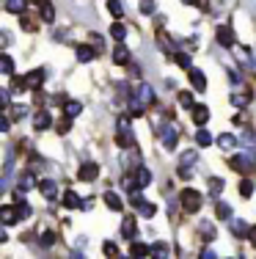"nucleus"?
<instances>
[{
	"label": "nucleus",
	"mask_w": 256,
	"mask_h": 259,
	"mask_svg": "<svg viewBox=\"0 0 256 259\" xmlns=\"http://www.w3.org/2000/svg\"><path fill=\"white\" fill-rule=\"evenodd\" d=\"M116 144L121 149H130L132 146V124H130V116H119L116 121Z\"/></svg>",
	"instance_id": "nucleus-1"
},
{
	"label": "nucleus",
	"mask_w": 256,
	"mask_h": 259,
	"mask_svg": "<svg viewBox=\"0 0 256 259\" xmlns=\"http://www.w3.org/2000/svg\"><path fill=\"white\" fill-rule=\"evenodd\" d=\"M179 204H182V209H185L187 215H193V212H198V209H201V204H204V199L198 196V190L185 188V190L179 193Z\"/></svg>",
	"instance_id": "nucleus-2"
},
{
	"label": "nucleus",
	"mask_w": 256,
	"mask_h": 259,
	"mask_svg": "<svg viewBox=\"0 0 256 259\" xmlns=\"http://www.w3.org/2000/svg\"><path fill=\"white\" fill-rule=\"evenodd\" d=\"M253 160H256V149H242V155H234L229 163H231V168H234V171L248 174V171L253 168Z\"/></svg>",
	"instance_id": "nucleus-3"
},
{
	"label": "nucleus",
	"mask_w": 256,
	"mask_h": 259,
	"mask_svg": "<svg viewBox=\"0 0 256 259\" xmlns=\"http://www.w3.org/2000/svg\"><path fill=\"white\" fill-rule=\"evenodd\" d=\"M157 138L163 141V146H166L168 152H174V149H176V141H179V127L163 124L160 130H157Z\"/></svg>",
	"instance_id": "nucleus-4"
},
{
	"label": "nucleus",
	"mask_w": 256,
	"mask_h": 259,
	"mask_svg": "<svg viewBox=\"0 0 256 259\" xmlns=\"http://www.w3.org/2000/svg\"><path fill=\"white\" fill-rule=\"evenodd\" d=\"M215 39H218V45H221V47H234L237 36H234V30H231V25H218Z\"/></svg>",
	"instance_id": "nucleus-5"
},
{
	"label": "nucleus",
	"mask_w": 256,
	"mask_h": 259,
	"mask_svg": "<svg viewBox=\"0 0 256 259\" xmlns=\"http://www.w3.org/2000/svg\"><path fill=\"white\" fill-rule=\"evenodd\" d=\"M53 127V113L47 108H41L39 113L33 116V130L36 133H44V130H50Z\"/></svg>",
	"instance_id": "nucleus-6"
},
{
	"label": "nucleus",
	"mask_w": 256,
	"mask_h": 259,
	"mask_svg": "<svg viewBox=\"0 0 256 259\" xmlns=\"http://www.w3.org/2000/svg\"><path fill=\"white\" fill-rule=\"evenodd\" d=\"M36 185V177H33V171H22V177H20V182H17V193H14V199H22V196L28 193L30 188Z\"/></svg>",
	"instance_id": "nucleus-7"
},
{
	"label": "nucleus",
	"mask_w": 256,
	"mask_h": 259,
	"mask_svg": "<svg viewBox=\"0 0 256 259\" xmlns=\"http://www.w3.org/2000/svg\"><path fill=\"white\" fill-rule=\"evenodd\" d=\"M135 94L141 97V102L146 105V108L157 102V94H155V89H151L149 83H138V85H135Z\"/></svg>",
	"instance_id": "nucleus-8"
},
{
	"label": "nucleus",
	"mask_w": 256,
	"mask_h": 259,
	"mask_svg": "<svg viewBox=\"0 0 256 259\" xmlns=\"http://www.w3.org/2000/svg\"><path fill=\"white\" fill-rule=\"evenodd\" d=\"M96 177H99V165L96 163H83L80 171H77V180L80 182H94Z\"/></svg>",
	"instance_id": "nucleus-9"
},
{
	"label": "nucleus",
	"mask_w": 256,
	"mask_h": 259,
	"mask_svg": "<svg viewBox=\"0 0 256 259\" xmlns=\"http://www.w3.org/2000/svg\"><path fill=\"white\" fill-rule=\"evenodd\" d=\"M39 193L44 196L47 201H56L58 199V185H56V180H39Z\"/></svg>",
	"instance_id": "nucleus-10"
},
{
	"label": "nucleus",
	"mask_w": 256,
	"mask_h": 259,
	"mask_svg": "<svg viewBox=\"0 0 256 259\" xmlns=\"http://www.w3.org/2000/svg\"><path fill=\"white\" fill-rule=\"evenodd\" d=\"M132 180H135V188H149L151 185V171L146 168V165H138L135 171H132Z\"/></svg>",
	"instance_id": "nucleus-11"
},
{
	"label": "nucleus",
	"mask_w": 256,
	"mask_h": 259,
	"mask_svg": "<svg viewBox=\"0 0 256 259\" xmlns=\"http://www.w3.org/2000/svg\"><path fill=\"white\" fill-rule=\"evenodd\" d=\"M113 64H119V66L130 64V50H127L124 41H116V47H113Z\"/></svg>",
	"instance_id": "nucleus-12"
},
{
	"label": "nucleus",
	"mask_w": 256,
	"mask_h": 259,
	"mask_svg": "<svg viewBox=\"0 0 256 259\" xmlns=\"http://www.w3.org/2000/svg\"><path fill=\"white\" fill-rule=\"evenodd\" d=\"M44 77H47V72L41 69H30L28 75H25V80H28V89H41V85H44Z\"/></svg>",
	"instance_id": "nucleus-13"
},
{
	"label": "nucleus",
	"mask_w": 256,
	"mask_h": 259,
	"mask_svg": "<svg viewBox=\"0 0 256 259\" xmlns=\"http://www.w3.org/2000/svg\"><path fill=\"white\" fill-rule=\"evenodd\" d=\"M135 234H138V221L130 215V218L121 221V237H124V240H135Z\"/></svg>",
	"instance_id": "nucleus-14"
},
{
	"label": "nucleus",
	"mask_w": 256,
	"mask_h": 259,
	"mask_svg": "<svg viewBox=\"0 0 256 259\" xmlns=\"http://www.w3.org/2000/svg\"><path fill=\"white\" fill-rule=\"evenodd\" d=\"M61 204H64L66 209H80L83 207V199L75 193V190H66V193L61 196Z\"/></svg>",
	"instance_id": "nucleus-15"
},
{
	"label": "nucleus",
	"mask_w": 256,
	"mask_h": 259,
	"mask_svg": "<svg viewBox=\"0 0 256 259\" xmlns=\"http://www.w3.org/2000/svg\"><path fill=\"white\" fill-rule=\"evenodd\" d=\"M0 221H3V226L17 224V221H20V212H17V207H11V204L0 207Z\"/></svg>",
	"instance_id": "nucleus-16"
},
{
	"label": "nucleus",
	"mask_w": 256,
	"mask_h": 259,
	"mask_svg": "<svg viewBox=\"0 0 256 259\" xmlns=\"http://www.w3.org/2000/svg\"><path fill=\"white\" fill-rule=\"evenodd\" d=\"M39 14H41V20H44L47 25H53V22H56V6H53L50 0H41V3H39Z\"/></svg>",
	"instance_id": "nucleus-17"
},
{
	"label": "nucleus",
	"mask_w": 256,
	"mask_h": 259,
	"mask_svg": "<svg viewBox=\"0 0 256 259\" xmlns=\"http://www.w3.org/2000/svg\"><path fill=\"white\" fill-rule=\"evenodd\" d=\"M96 58V47L94 45H80L77 47V61L80 64H88V61H94Z\"/></svg>",
	"instance_id": "nucleus-18"
},
{
	"label": "nucleus",
	"mask_w": 256,
	"mask_h": 259,
	"mask_svg": "<svg viewBox=\"0 0 256 259\" xmlns=\"http://www.w3.org/2000/svg\"><path fill=\"white\" fill-rule=\"evenodd\" d=\"M240 144V138H234L231 133H223V135H218V146H221L223 152H234V146Z\"/></svg>",
	"instance_id": "nucleus-19"
},
{
	"label": "nucleus",
	"mask_w": 256,
	"mask_h": 259,
	"mask_svg": "<svg viewBox=\"0 0 256 259\" xmlns=\"http://www.w3.org/2000/svg\"><path fill=\"white\" fill-rule=\"evenodd\" d=\"M198 163V152L196 149H187L179 155V168H193V165Z\"/></svg>",
	"instance_id": "nucleus-20"
},
{
	"label": "nucleus",
	"mask_w": 256,
	"mask_h": 259,
	"mask_svg": "<svg viewBox=\"0 0 256 259\" xmlns=\"http://www.w3.org/2000/svg\"><path fill=\"white\" fill-rule=\"evenodd\" d=\"M193 121H196V127H204L207 121H210V110H207V105H196V108H193Z\"/></svg>",
	"instance_id": "nucleus-21"
},
{
	"label": "nucleus",
	"mask_w": 256,
	"mask_h": 259,
	"mask_svg": "<svg viewBox=\"0 0 256 259\" xmlns=\"http://www.w3.org/2000/svg\"><path fill=\"white\" fill-rule=\"evenodd\" d=\"M190 83L196 91H207V75L201 69H190Z\"/></svg>",
	"instance_id": "nucleus-22"
},
{
	"label": "nucleus",
	"mask_w": 256,
	"mask_h": 259,
	"mask_svg": "<svg viewBox=\"0 0 256 259\" xmlns=\"http://www.w3.org/2000/svg\"><path fill=\"white\" fill-rule=\"evenodd\" d=\"M25 6H28V0H6L3 9L9 14H25Z\"/></svg>",
	"instance_id": "nucleus-23"
},
{
	"label": "nucleus",
	"mask_w": 256,
	"mask_h": 259,
	"mask_svg": "<svg viewBox=\"0 0 256 259\" xmlns=\"http://www.w3.org/2000/svg\"><path fill=\"white\" fill-rule=\"evenodd\" d=\"M151 254V245H143L138 240H130V256H149Z\"/></svg>",
	"instance_id": "nucleus-24"
},
{
	"label": "nucleus",
	"mask_w": 256,
	"mask_h": 259,
	"mask_svg": "<svg viewBox=\"0 0 256 259\" xmlns=\"http://www.w3.org/2000/svg\"><path fill=\"white\" fill-rule=\"evenodd\" d=\"M105 204L111 207V209H116V212H121V209H124V201H121L119 193H113V190H108V193H105Z\"/></svg>",
	"instance_id": "nucleus-25"
},
{
	"label": "nucleus",
	"mask_w": 256,
	"mask_h": 259,
	"mask_svg": "<svg viewBox=\"0 0 256 259\" xmlns=\"http://www.w3.org/2000/svg\"><path fill=\"white\" fill-rule=\"evenodd\" d=\"M240 144L245 146V149H256V135H253V130H242L240 133Z\"/></svg>",
	"instance_id": "nucleus-26"
},
{
	"label": "nucleus",
	"mask_w": 256,
	"mask_h": 259,
	"mask_svg": "<svg viewBox=\"0 0 256 259\" xmlns=\"http://www.w3.org/2000/svg\"><path fill=\"white\" fill-rule=\"evenodd\" d=\"M3 113H9L14 121H22V119L28 116V108H25V105H11V108H9V110H3Z\"/></svg>",
	"instance_id": "nucleus-27"
},
{
	"label": "nucleus",
	"mask_w": 256,
	"mask_h": 259,
	"mask_svg": "<svg viewBox=\"0 0 256 259\" xmlns=\"http://www.w3.org/2000/svg\"><path fill=\"white\" fill-rule=\"evenodd\" d=\"M198 232L204 234V243H212V240H215V226H212L210 221H201V224H198Z\"/></svg>",
	"instance_id": "nucleus-28"
},
{
	"label": "nucleus",
	"mask_w": 256,
	"mask_h": 259,
	"mask_svg": "<svg viewBox=\"0 0 256 259\" xmlns=\"http://www.w3.org/2000/svg\"><path fill=\"white\" fill-rule=\"evenodd\" d=\"M215 215H218L221 221H231V207L226 204V201L218 199V201H215Z\"/></svg>",
	"instance_id": "nucleus-29"
},
{
	"label": "nucleus",
	"mask_w": 256,
	"mask_h": 259,
	"mask_svg": "<svg viewBox=\"0 0 256 259\" xmlns=\"http://www.w3.org/2000/svg\"><path fill=\"white\" fill-rule=\"evenodd\" d=\"M223 188H226V182H223V180H218V177H212V180H210V196H212V199H221Z\"/></svg>",
	"instance_id": "nucleus-30"
},
{
	"label": "nucleus",
	"mask_w": 256,
	"mask_h": 259,
	"mask_svg": "<svg viewBox=\"0 0 256 259\" xmlns=\"http://www.w3.org/2000/svg\"><path fill=\"white\" fill-rule=\"evenodd\" d=\"M80 110H83V105L77 102V100H66L64 102V113L72 116V119H75V116H80Z\"/></svg>",
	"instance_id": "nucleus-31"
},
{
	"label": "nucleus",
	"mask_w": 256,
	"mask_h": 259,
	"mask_svg": "<svg viewBox=\"0 0 256 259\" xmlns=\"http://www.w3.org/2000/svg\"><path fill=\"white\" fill-rule=\"evenodd\" d=\"M135 209H138V215H141V218H155V212H157V207L149 204V201H141Z\"/></svg>",
	"instance_id": "nucleus-32"
},
{
	"label": "nucleus",
	"mask_w": 256,
	"mask_h": 259,
	"mask_svg": "<svg viewBox=\"0 0 256 259\" xmlns=\"http://www.w3.org/2000/svg\"><path fill=\"white\" fill-rule=\"evenodd\" d=\"M108 11L113 14V20H121V17H124V6H121V0H108Z\"/></svg>",
	"instance_id": "nucleus-33"
},
{
	"label": "nucleus",
	"mask_w": 256,
	"mask_h": 259,
	"mask_svg": "<svg viewBox=\"0 0 256 259\" xmlns=\"http://www.w3.org/2000/svg\"><path fill=\"white\" fill-rule=\"evenodd\" d=\"M174 61H176V66H182V69H187V72L193 69L190 55H187V53H179V50H176V53H174Z\"/></svg>",
	"instance_id": "nucleus-34"
},
{
	"label": "nucleus",
	"mask_w": 256,
	"mask_h": 259,
	"mask_svg": "<svg viewBox=\"0 0 256 259\" xmlns=\"http://www.w3.org/2000/svg\"><path fill=\"white\" fill-rule=\"evenodd\" d=\"M248 229H251V226H248L245 221H240V218H231V232H234L237 237H242V234H248Z\"/></svg>",
	"instance_id": "nucleus-35"
},
{
	"label": "nucleus",
	"mask_w": 256,
	"mask_h": 259,
	"mask_svg": "<svg viewBox=\"0 0 256 259\" xmlns=\"http://www.w3.org/2000/svg\"><path fill=\"white\" fill-rule=\"evenodd\" d=\"M0 72H3L6 77L14 75V61H11V55H3V58H0Z\"/></svg>",
	"instance_id": "nucleus-36"
},
{
	"label": "nucleus",
	"mask_w": 256,
	"mask_h": 259,
	"mask_svg": "<svg viewBox=\"0 0 256 259\" xmlns=\"http://www.w3.org/2000/svg\"><path fill=\"white\" fill-rule=\"evenodd\" d=\"M111 36L116 41H124L127 39V28L121 25V22H113V25H111Z\"/></svg>",
	"instance_id": "nucleus-37"
},
{
	"label": "nucleus",
	"mask_w": 256,
	"mask_h": 259,
	"mask_svg": "<svg viewBox=\"0 0 256 259\" xmlns=\"http://www.w3.org/2000/svg\"><path fill=\"white\" fill-rule=\"evenodd\" d=\"M176 100H179V105H182V108H187V110L196 108V102H193V94H187V91H179V94H176Z\"/></svg>",
	"instance_id": "nucleus-38"
},
{
	"label": "nucleus",
	"mask_w": 256,
	"mask_h": 259,
	"mask_svg": "<svg viewBox=\"0 0 256 259\" xmlns=\"http://www.w3.org/2000/svg\"><path fill=\"white\" fill-rule=\"evenodd\" d=\"M196 141H198V146H201V149H207V146L212 144V135L207 133L204 127H198V133H196Z\"/></svg>",
	"instance_id": "nucleus-39"
},
{
	"label": "nucleus",
	"mask_w": 256,
	"mask_h": 259,
	"mask_svg": "<svg viewBox=\"0 0 256 259\" xmlns=\"http://www.w3.org/2000/svg\"><path fill=\"white\" fill-rule=\"evenodd\" d=\"M17 212H20V221H28L30 218V204L25 199H17Z\"/></svg>",
	"instance_id": "nucleus-40"
},
{
	"label": "nucleus",
	"mask_w": 256,
	"mask_h": 259,
	"mask_svg": "<svg viewBox=\"0 0 256 259\" xmlns=\"http://www.w3.org/2000/svg\"><path fill=\"white\" fill-rule=\"evenodd\" d=\"M248 102H251V94H245V91H242V94H231V105H234V108H245Z\"/></svg>",
	"instance_id": "nucleus-41"
},
{
	"label": "nucleus",
	"mask_w": 256,
	"mask_h": 259,
	"mask_svg": "<svg viewBox=\"0 0 256 259\" xmlns=\"http://www.w3.org/2000/svg\"><path fill=\"white\" fill-rule=\"evenodd\" d=\"M138 9H141V14L151 17L157 11V3H155V0H141V3H138Z\"/></svg>",
	"instance_id": "nucleus-42"
},
{
	"label": "nucleus",
	"mask_w": 256,
	"mask_h": 259,
	"mask_svg": "<svg viewBox=\"0 0 256 259\" xmlns=\"http://www.w3.org/2000/svg\"><path fill=\"white\" fill-rule=\"evenodd\" d=\"M251 193H253V182L251 180H242L240 182V196H242V199H251Z\"/></svg>",
	"instance_id": "nucleus-43"
},
{
	"label": "nucleus",
	"mask_w": 256,
	"mask_h": 259,
	"mask_svg": "<svg viewBox=\"0 0 256 259\" xmlns=\"http://www.w3.org/2000/svg\"><path fill=\"white\" fill-rule=\"evenodd\" d=\"M44 248H50V245H56V232H41V240H39Z\"/></svg>",
	"instance_id": "nucleus-44"
},
{
	"label": "nucleus",
	"mask_w": 256,
	"mask_h": 259,
	"mask_svg": "<svg viewBox=\"0 0 256 259\" xmlns=\"http://www.w3.org/2000/svg\"><path fill=\"white\" fill-rule=\"evenodd\" d=\"M0 105H3V110L11 108V89H3V91H0Z\"/></svg>",
	"instance_id": "nucleus-45"
},
{
	"label": "nucleus",
	"mask_w": 256,
	"mask_h": 259,
	"mask_svg": "<svg viewBox=\"0 0 256 259\" xmlns=\"http://www.w3.org/2000/svg\"><path fill=\"white\" fill-rule=\"evenodd\" d=\"M28 89V80L25 77H14L11 80V91H25Z\"/></svg>",
	"instance_id": "nucleus-46"
},
{
	"label": "nucleus",
	"mask_w": 256,
	"mask_h": 259,
	"mask_svg": "<svg viewBox=\"0 0 256 259\" xmlns=\"http://www.w3.org/2000/svg\"><path fill=\"white\" fill-rule=\"evenodd\" d=\"M88 39H91V45L96 47V53H102V50H105V41H102V36H99V33H91Z\"/></svg>",
	"instance_id": "nucleus-47"
},
{
	"label": "nucleus",
	"mask_w": 256,
	"mask_h": 259,
	"mask_svg": "<svg viewBox=\"0 0 256 259\" xmlns=\"http://www.w3.org/2000/svg\"><path fill=\"white\" fill-rule=\"evenodd\" d=\"M69 130H72V116L64 113V119H61V124H58V133H69Z\"/></svg>",
	"instance_id": "nucleus-48"
},
{
	"label": "nucleus",
	"mask_w": 256,
	"mask_h": 259,
	"mask_svg": "<svg viewBox=\"0 0 256 259\" xmlns=\"http://www.w3.org/2000/svg\"><path fill=\"white\" fill-rule=\"evenodd\" d=\"M9 127H11V116L3 113V119H0V133H9Z\"/></svg>",
	"instance_id": "nucleus-49"
},
{
	"label": "nucleus",
	"mask_w": 256,
	"mask_h": 259,
	"mask_svg": "<svg viewBox=\"0 0 256 259\" xmlns=\"http://www.w3.org/2000/svg\"><path fill=\"white\" fill-rule=\"evenodd\" d=\"M102 251L111 254V256H116V254H119V245H116V243H105V245H102Z\"/></svg>",
	"instance_id": "nucleus-50"
},
{
	"label": "nucleus",
	"mask_w": 256,
	"mask_h": 259,
	"mask_svg": "<svg viewBox=\"0 0 256 259\" xmlns=\"http://www.w3.org/2000/svg\"><path fill=\"white\" fill-rule=\"evenodd\" d=\"M151 254H155V256H166V254H168V248L157 243V245H151Z\"/></svg>",
	"instance_id": "nucleus-51"
},
{
	"label": "nucleus",
	"mask_w": 256,
	"mask_h": 259,
	"mask_svg": "<svg viewBox=\"0 0 256 259\" xmlns=\"http://www.w3.org/2000/svg\"><path fill=\"white\" fill-rule=\"evenodd\" d=\"M245 240H248V243H251L253 248H256V226H251V229H248V234H245Z\"/></svg>",
	"instance_id": "nucleus-52"
},
{
	"label": "nucleus",
	"mask_w": 256,
	"mask_h": 259,
	"mask_svg": "<svg viewBox=\"0 0 256 259\" xmlns=\"http://www.w3.org/2000/svg\"><path fill=\"white\" fill-rule=\"evenodd\" d=\"M229 83L234 85V89H240V85H242V83H240V75H237V72H229Z\"/></svg>",
	"instance_id": "nucleus-53"
},
{
	"label": "nucleus",
	"mask_w": 256,
	"mask_h": 259,
	"mask_svg": "<svg viewBox=\"0 0 256 259\" xmlns=\"http://www.w3.org/2000/svg\"><path fill=\"white\" fill-rule=\"evenodd\" d=\"M179 177H182V180H190V177H193V168H179Z\"/></svg>",
	"instance_id": "nucleus-54"
},
{
	"label": "nucleus",
	"mask_w": 256,
	"mask_h": 259,
	"mask_svg": "<svg viewBox=\"0 0 256 259\" xmlns=\"http://www.w3.org/2000/svg\"><path fill=\"white\" fill-rule=\"evenodd\" d=\"M20 17H22V14H20ZM22 25H25V30H36V25L28 20V17H22Z\"/></svg>",
	"instance_id": "nucleus-55"
},
{
	"label": "nucleus",
	"mask_w": 256,
	"mask_h": 259,
	"mask_svg": "<svg viewBox=\"0 0 256 259\" xmlns=\"http://www.w3.org/2000/svg\"><path fill=\"white\" fill-rule=\"evenodd\" d=\"M11 45V36H9V30H3V47H9Z\"/></svg>",
	"instance_id": "nucleus-56"
},
{
	"label": "nucleus",
	"mask_w": 256,
	"mask_h": 259,
	"mask_svg": "<svg viewBox=\"0 0 256 259\" xmlns=\"http://www.w3.org/2000/svg\"><path fill=\"white\" fill-rule=\"evenodd\" d=\"M201 256H207V259H212V256H215V251H212V248H204V251H201Z\"/></svg>",
	"instance_id": "nucleus-57"
},
{
	"label": "nucleus",
	"mask_w": 256,
	"mask_h": 259,
	"mask_svg": "<svg viewBox=\"0 0 256 259\" xmlns=\"http://www.w3.org/2000/svg\"><path fill=\"white\" fill-rule=\"evenodd\" d=\"M185 6H198V0H182Z\"/></svg>",
	"instance_id": "nucleus-58"
},
{
	"label": "nucleus",
	"mask_w": 256,
	"mask_h": 259,
	"mask_svg": "<svg viewBox=\"0 0 256 259\" xmlns=\"http://www.w3.org/2000/svg\"><path fill=\"white\" fill-rule=\"evenodd\" d=\"M36 3H41V0H36Z\"/></svg>",
	"instance_id": "nucleus-59"
}]
</instances>
